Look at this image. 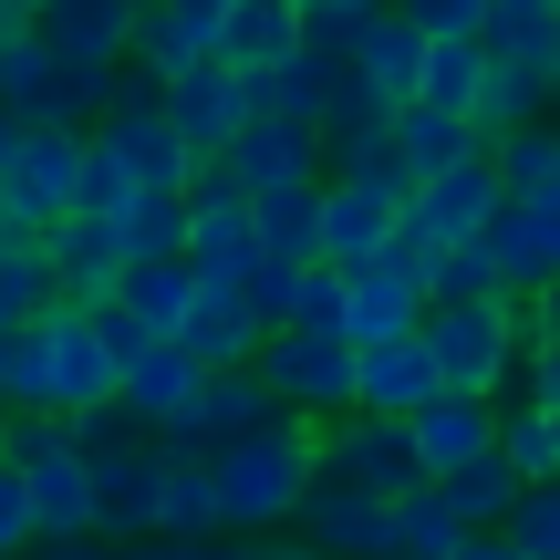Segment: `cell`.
<instances>
[{"mask_svg": "<svg viewBox=\"0 0 560 560\" xmlns=\"http://www.w3.org/2000/svg\"><path fill=\"white\" fill-rule=\"evenodd\" d=\"M446 560H520V550H509V540H499V529H467V540H457V550H446Z\"/></svg>", "mask_w": 560, "mask_h": 560, "instance_id": "74e56055", "label": "cell"}, {"mask_svg": "<svg viewBox=\"0 0 560 560\" xmlns=\"http://www.w3.org/2000/svg\"><path fill=\"white\" fill-rule=\"evenodd\" d=\"M478 249H488L499 301H550V280H560V198H499Z\"/></svg>", "mask_w": 560, "mask_h": 560, "instance_id": "52a82bcc", "label": "cell"}, {"mask_svg": "<svg viewBox=\"0 0 560 560\" xmlns=\"http://www.w3.org/2000/svg\"><path fill=\"white\" fill-rule=\"evenodd\" d=\"M145 540H219V488H208V457L177 436H156V529Z\"/></svg>", "mask_w": 560, "mask_h": 560, "instance_id": "ffe728a7", "label": "cell"}, {"mask_svg": "<svg viewBox=\"0 0 560 560\" xmlns=\"http://www.w3.org/2000/svg\"><path fill=\"white\" fill-rule=\"evenodd\" d=\"M21 560H125V550H104V540H32Z\"/></svg>", "mask_w": 560, "mask_h": 560, "instance_id": "8d00e7d4", "label": "cell"}, {"mask_svg": "<svg viewBox=\"0 0 560 560\" xmlns=\"http://www.w3.org/2000/svg\"><path fill=\"white\" fill-rule=\"evenodd\" d=\"M83 136H21V156L0 166V240H42L52 219H73Z\"/></svg>", "mask_w": 560, "mask_h": 560, "instance_id": "ba28073f", "label": "cell"}, {"mask_svg": "<svg viewBox=\"0 0 560 560\" xmlns=\"http://www.w3.org/2000/svg\"><path fill=\"white\" fill-rule=\"evenodd\" d=\"M425 301H499V280H488V249H436L425 260Z\"/></svg>", "mask_w": 560, "mask_h": 560, "instance_id": "d6a6232c", "label": "cell"}, {"mask_svg": "<svg viewBox=\"0 0 560 560\" xmlns=\"http://www.w3.org/2000/svg\"><path fill=\"white\" fill-rule=\"evenodd\" d=\"M32 550V509H21V478L0 467V560H21Z\"/></svg>", "mask_w": 560, "mask_h": 560, "instance_id": "e575fe53", "label": "cell"}, {"mask_svg": "<svg viewBox=\"0 0 560 560\" xmlns=\"http://www.w3.org/2000/svg\"><path fill=\"white\" fill-rule=\"evenodd\" d=\"M312 436L322 425H249L240 446H219L208 457V488H219V540H270V529H291L301 488H312Z\"/></svg>", "mask_w": 560, "mask_h": 560, "instance_id": "7a4b0ae2", "label": "cell"}, {"mask_svg": "<svg viewBox=\"0 0 560 560\" xmlns=\"http://www.w3.org/2000/svg\"><path fill=\"white\" fill-rule=\"evenodd\" d=\"M0 425H11V416H0Z\"/></svg>", "mask_w": 560, "mask_h": 560, "instance_id": "60d3db41", "label": "cell"}, {"mask_svg": "<svg viewBox=\"0 0 560 560\" xmlns=\"http://www.w3.org/2000/svg\"><path fill=\"white\" fill-rule=\"evenodd\" d=\"M488 457L509 467V488H560V416L499 405V436H488Z\"/></svg>", "mask_w": 560, "mask_h": 560, "instance_id": "4316f807", "label": "cell"}, {"mask_svg": "<svg viewBox=\"0 0 560 560\" xmlns=\"http://www.w3.org/2000/svg\"><path fill=\"white\" fill-rule=\"evenodd\" d=\"M83 145H94L136 198H187V177H198V156H187V145L166 136V115H156V83H136V73H115V104L94 115Z\"/></svg>", "mask_w": 560, "mask_h": 560, "instance_id": "3957f363", "label": "cell"}, {"mask_svg": "<svg viewBox=\"0 0 560 560\" xmlns=\"http://www.w3.org/2000/svg\"><path fill=\"white\" fill-rule=\"evenodd\" d=\"M32 11V42L62 62H94V73H125V42H136V0H21Z\"/></svg>", "mask_w": 560, "mask_h": 560, "instance_id": "5bb4252c", "label": "cell"}, {"mask_svg": "<svg viewBox=\"0 0 560 560\" xmlns=\"http://www.w3.org/2000/svg\"><path fill=\"white\" fill-rule=\"evenodd\" d=\"M395 208H405V198H384V187L322 177V187H312V240H322V270H332V280L374 270L384 249H395Z\"/></svg>", "mask_w": 560, "mask_h": 560, "instance_id": "30bf717a", "label": "cell"}, {"mask_svg": "<svg viewBox=\"0 0 560 560\" xmlns=\"http://www.w3.org/2000/svg\"><path fill=\"white\" fill-rule=\"evenodd\" d=\"M478 62L529 73V83H560V11L550 0H488L478 11Z\"/></svg>", "mask_w": 560, "mask_h": 560, "instance_id": "ac0fdd59", "label": "cell"}, {"mask_svg": "<svg viewBox=\"0 0 560 560\" xmlns=\"http://www.w3.org/2000/svg\"><path fill=\"white\" fill-rule=\"evenodd\" d=\"M260 312H249V291H187V322H177V353L198 363V374H249V353H260Z\"/></svg>", "mask_w": 560, "mask_h": 560, "instance_id": "e0dca14e", "label": "cell"}, {"mask_svg": "<svg viewBox=\"0 0 560 560\" xmlns=\"http://www.w3.org/2000/svg\"><path fill=\"white\" fill-rule=\"evenodd\" d=\"M384 145H395V166H405V187H425V177H446V166H478V136H467L457 115H416V104H405V115L384 125Z\"/></svg>", "mask_w": 560, "mask_h": 560, "instance_id": "cb8c5ba5", "label": "cell"}, {"mask_svg": "<svg viewBox=\"0 0 560 560\" xmlns=\"http://www.w3.org/2000/svg\"><path fill=\"white\" fill-rule=\"evenodd\" d=\"M219 62V0H145L136 11V42H125V73L136 83H187Z\"/></svg>", "mask_w": 560, "mask_h": 560, "instance_id": "9c48e42d", "label": "cell"}, {"mask_svg": "<svg viewBox=\"0 0 560 560\" xmlns=\"http://www.w3.org/2000/svg\"><path fill=\"white\" fill-rule=\"evenodd\" d=\"M187 395H198V363H187L177 342H145V353L115 363V416L136 425V436H166V425L187 416Z\"/></svg>", "mask_w": 560, "mask_h": 560, "instance_id": "2e32d148", "label": "cell"}, {"mask_svg": "<svg viewBox=\"0 0 560 560\" xmlns=\"http://www.w3.org/2000/svg\"><path fill=\"white\" fill-rule=\"evenodd\" d=\"M478 11L488 0H416L405 21H416V42H478Z\"/></svg>", "mask_w": 560, "mask_h": 560, "instance_id": "836d02e7", "label": "cell"}, {"mask_svg": "<svg viewBox=\"0 0 560 560\" xmlns=\"http://www.w3.org/2000/svg\"><path fill=\"white\" fill-rule=\"evenodd\" d=\"M208 177L229 187V198H270V187H301V177H322V145L301 136V125H280V115H249L240 136L219 145V156H208Z\"/></svg>", "mask_w": 560, "mask_h": 560, "instance_id": "7c38bea8", "label": "cell"}, {"mask_svg": "<svg viewBox=\"0 0 560 560\" xmlns=\"http://www.w3.org/2000/svg\"><path fill=\"white\" fill-rule=\"evenodd\" d=\"M478 166L499 198H560V125H520V136L478 145Z\"/></svg>", "mask_w": 560, "mask_h": 560, "instance_id": "d4e9b609", "label": "cell"}, {"mask_svg": "<svg viewBox=\"0 0 560 560\" xmlns=\"http://www.w3.org/2000/svg\"><path fill=\"white\" fill-rule=\"evenodd\" d=\"M488 219H499V187H488V166H446V177L405 187V208H395V240L436 260V249H467Z\"/></svg>", "mask_w": 560, "mask_h": 560, "instance_id": "8fae6325", "label": "cell"}, {"mask_svg": "<svg viewBox=\"0 0 560 560\" xmlns=\"http://www.w3.org/2000/svg\"><path fill=\"white\" fill-rule=\"evenodd\" d=\"M21 42H32V11H21V0H0V52H21Z\"/></svg>", "mask_w": 560, "mask_h": 560, "instance_id": "ab89813d", "label": "cell"}, {"mask_svg": "<svg viewBox=\"0 0 560 560\" xmlns=\"http://www.w3.org/2000/svg\"><path fill=\"white\" fill-rule=\"evenodd\" d=\"M156 115H166V136L187 145V156H219L229 136H240L249 115H260V83H240V73H219V62H208V73H187V83H166L156 94Z\"/></svg>", "mask_w": 560, "mask_h": 560, "instance_id": "4fadbf2b", "label": "cell"}, {"mask_svg": "<svg viewBox=\"0 0 560 560\" xmlns=\"http://www.w3.org/2000/svg\"><path fill=\"white\" fill-rule=\"evenodd\" d=\"M312 478H332V488H353V499L395 509L405 488H416L405 425H384V416H342V425H322V436H312Z\"/></svg>", "mask_w": 560, "mask_h": 560, "instance_id": "8992f818", "label": "cell"}, {"mask_svg": "<svg viewBox=\"0 0 560 560\" xmlns=\"http://www.w3.org/2000/svg\"><path fill=\"white\" fill-rule=\"evenodd\" d=\"M416 405H436V374H425L416 332H405V342H374V353H353V416H384V425H405Z\"/></svg>", "mask_w": 560, "mask_h": 560, "instance_id": "7402d4cb", "label": "cell"}, {"mask_svg": "<svg viewBox=\"0 0 560 560\" xmlns=\"http://www.w3.org/2000/svg\"><path fill=\"white\" fill-rule=\"evenodd\" d=\"M529 342H540V301H425V322H416L436 395H467V405H499Z\"/></svg>", "mask_w": 560, "mask_h": 560, "instance_id": "6da1fadb", "label": "cell"}, {"mask_svg": "<svg viewBox=\"0 0 560 560\" xmlns=\"http://www.w3.org/2000/svg\"><path fill=\"white\" fill-rule=\"evenodd\" d=\"M249 425H270V395L249 374H198V395H187V416L166 425L177 446H198V457H219V446H240Z\"/></svg>", "mask_w": 560, "mask_h": 560, "instance_id": "44dd1931", "label": "cell"}, {"mask_svg": "<svg viewBox=\"0 0 560 560\" xmlns=\"http://www.w3.org/2000/svg\"><path fill=\"white\" fill-rule=\"evenodd\" d=\"M177 240H187V198H125V208H115V260H125V270L177 260Z\"/></svg>", "mask_w": 560, "mask_h": 560, "instance_id": "f1b7e54d", "label": "cell"}, {"mask_svg": "<svg viewBox=\"0 0 560 560\" xmlns=\"http://www.w3.org/2000/svg\"><path fill=\"white\" fill-rule=\"evenodd\" d=\"M125 560H240V540H125Z\"/></svg>", "mask_w": 560, "mask_h": 560, "instance_id": "d590c367", "label": "cell"}, {"mask_svg": "<svg viewBox=\"0 0 560 560\" xmlns=\"http://www.w3.org/2000/svg\"><path fill=\"white\" fill-rule=\"evenodd\" d=\"M499 540L520 550V560H560V488H520L509 520H499Z\"/></svg>", "mask_w": 560, "mask_h": 560, "instance_id": "1f68e13d", "label": "cell"}, {"mask_svg": "<svg viewBox=\"0 0 560 560\" xmlns=\"http://www.w3.org/2000/svg\"><path fill=\"white\" fill-rule=\"evenodd\" d=\"M416 322H425V249L395 240L374 270L342 280V322L332 332H342V353H374V342H405Z\"/></svg>", "mask_w": 560, "mask_h": 560, "instance_id": "5b68a950", "label": "cell"}, {"mask_svg": "<svg viewBox=\"0 0 560 560\" xmlns=\"http://www.w3.org/2000/svg\"><path fill=\"white\" fill-rule=\"evenodd\" d=\"M488 436H499V405H467V395H436L405 416V457H416V488L457 478V467L488 457Z\"/></svg>", "mask_w": 560, "mask_h": 560, "instance_id": "9a60e30c", "label": "cell"}, {"mask_svg": "<svg viewBox=\"0 0 560 560\" xmlns=\"http://www.w3.org/2000/svg\"><path fill=\"white\" fill-rule=\"evenodd\" d=\"M249 384L270 395V416L291 425H342L353 416V353L322 332H270L260 353H249Z\"/></svg>", "mask_w": 560, "mask_h": 560, "instance_id": "277c9868", "label": "cell"}, {"mask_svg": "<svg viewBox=\"0 0 560 560\" xmlns=\"http://www.w3.org/2000/svg\"><path fill=\"white\" fill-rule=\"evenodd\" d=\"M291 62V0H219V73L270 83Z\"/></svg>", "mask_w": 560, "mask_h": 560, "instance_id": "603a6c76", "label": "cell"}, {"mask_svg": "<svg viewBox=\"0 0 560 560\" xmlns=\"http://www.w3.org/2000/svg\"><path fill=\"white\" fill-rule=\"evenodd\" d=\"M457 540H467V529L436 509V488H405V499L384 509V560H446Z\"/></svg>", "mask_w": 560, "mask_h": 560, "instance_id": "f546056e", "label": "cell"}, {"mask_svg": "<svg viewBox=\"0 0 560 560\" xmlns=\"http://www.w3.org/2000/svg\"><path fill=\"white\" fill-rule=\"evenodd\" d=\"M342 62H353V94H374L384 115H405V104H416L425 42H416V21H405V11H384V0H374V21H363V42H353Z\"/></svg>", "mask_w": 560, "mask_h": 560, "instance_id": "d6986e66", "label": "cell"}, {"mask_svg": "<svg viewBox=\"0 0 560 560\" xmlns=\"http://www.w3.org/2000/svg\"><path fill=\"white\" fill-rule=\"evenodd\" d=\"M187 291H198V280H187L177 260H156V270H115V301H104V312H125L145 342H177V322H187Z\"/></svg>", "mask_w": 560, "mask_h": 560, "instance_id": "484cf974", "label": "cell"}, {"mask_svg": "<svg viewBox=\"0 0 560 560\" xmlns=\"http://www.w3.org/2000/svg\"><path fill=\"white\" fill-rule=\"evenodd\" d=\"M240 560H312V550H301L291 529H270V540H240Z\"/></svg>", "mask_w": 560, "mask_h": 560, "instance_id": "f35d334b", "label": "cell"}, {"mask_svg": "<svg viewBox=\"0 0 560 560\" xmlns=\"http://www.w3.org/2000/svg\"><path fill=\"white\" fill-rule=\"evenodd\" d=\"M42 312H62V280L42 260V240H0V342L32 332Z\"/></svg>", "mask_w": 560, "mask_h": 560, "instance_id": "83f0119b", "label": "cell"}, {"mask_svg": "<svg viewBox=\"0 0 560 560\" xmlns=\"http://www.w3.org/2000/svg\"><path fill=\"white\" fill-rule=\"evenodd\" d=\"M467 94H478V42H425V62H416V115H457L467 125Z\"/></svg>", "mask_w": 560, "mask_h": 560, "instance_id": "4dcf8cb0", "label": "cell"}]
</instances>
